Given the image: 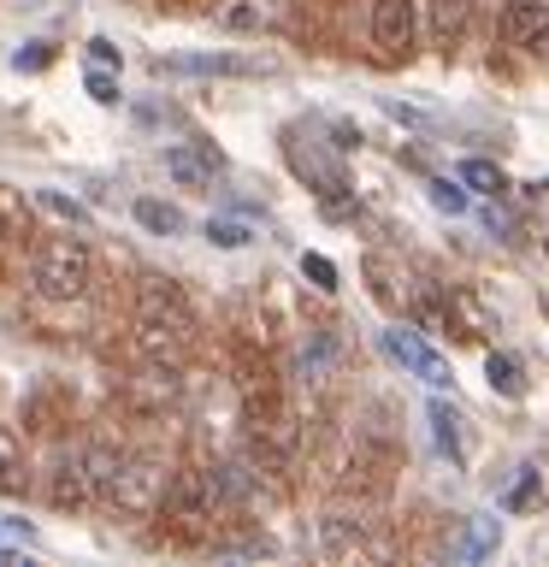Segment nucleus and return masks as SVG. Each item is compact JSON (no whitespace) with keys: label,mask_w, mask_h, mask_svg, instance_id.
<instances>
[{"label":"nucleus","mask_w":549,"mask_h":567,"mask_svg":"<svg viewBox=\"0 0 549 567\" xmlns=\"http://www.w3.org/2000/svg\"><path fill=\"white\" fill-rule=\"evenodd\" d=\"M213 503H219V496H213L207 473H177V478H166L154 514H159V526H166L172 538L195 544V538H207V526H213Z\"/></svg>","instance_id":"1"},{"label":"nucleus","mask_w":549,"mask_h":567,"mask_svg":"<svg viewBox=\"0 0 549 567\" xmlns=\"http://www.w3.org/2000/svg\"><path fill=\"white\" fill-rule=\"evenodd\" d=\"M35 290L48 301H77L89 290V278H95V255H89L83 237H53L42 255H35Z\"/></svg>","instance_id":"2"},{"label":"nucleus","mask_w":549,"mask_h":567,"mask_svg":"<svg viewBox=\"0 0 549 567\" xmlns=\"http://www.w3.org/2000/svg\"><path fill=\"white\" fill-rule=\"evenodd\" d=\"M136 319L142 326H159V331H172V337H195V308H189V296L177 290L172 278H142L136 284Z\"/></svg>","instance_id":"3"},{"label":"nucleus","mask_w":549,"mask_h":567,"mask_svg":"<svg viewBox=\"0 0 549 567\" xmlns=\"http://www.w3.org/2000/svg\"><path fill=\"white\" fill-rule=\"evenodd\" d=\"M419 35V7L414 0H372V42L384 60H407Z\"/></svg>","instance_id":"4"},{"label":"nucleus","mask_w":549,"mask_h":567,"mask_svg":"<svg viewBox=\"0 0 549 567\" xmlns=\"http://www.w3.org/2000/svg\"><path fill=\"white\" fill-rule=\"evenodd\" d=\"M384 349H390V361H402L407 372H414V379H425V384H449V367H443L414 331H402V326H396V331H384Z\"/></svg>","instance_id":"5"},{"label":"nucleus","mask_w":549,"mask_h":567,"mask_svg":"<svg viewBox=\"0 0 549 567\" xmlns=\"http://www.w3.org/2000/svg\"><path fill=\"white\" fill-rule=\"evenodd\" d=\"M543 24H549V7H543V0H508L503 18H496V35H503L508 48H531Z\"/></svg>","instance_id":"6"},{"label":"nucleus","mask_w":549,"mask_h":567,"mask_svg":"<svg viewBox=\"0 0 549 567\" xmlns=\"http://www.w3.org/2000/svg\"><path fill=\"white\" fill-rule=\"evenodd\" d=\"M159 491H166V473L148 467V461H124L113 503H118V508H154V503H159Z\"/></svg>","instance_id":"7"},{"label":"nucleus","mask_w":549,"mask_h":567,"mask_svg":"<svg viewBox=\"0 0 549 567\" xmlns=\"http://www.w3.org/2000/svg\"><path fill=\"white\" fill-rule=\"evenodd\" d=\"M77 461H83V478H89V491H95L101 503H113V491H118V473H124V455L113 450V443H89V450H83Z\"/></svg>","instance_id":"8"},{"label":"nucleus","mask_w":549,"mask_h":567,"mask_svg":"<svg viewBox=\"0 0 549 567\" xmlns=\"http://www.w3.org/2000/svg\"><path fill=\"white\" fill-rule=\"evenodd\" d=\"M425 24H432V35L443 48H455L473 24V0H425Z\"/></svg>","instance_id":"9"},{"label":"nucleus","mask_w":549,"mask_h":567,"mask_svg":"<svg viewBox=\"0 0 549 567\" xmlns=\"http://www.w3.org/2000/svg\"><path fill=\"white\" fill-rule=\"evenodd\" d=\"M48 496H53V508H83V503H95V491H89V478H83V461H60V467H53Z\"/></svg>","instance_id":"10"},{"label":"nucleus","mask_w":549,"mask_h":567,"mask_svg":"<svg viewBox=\"0 0 549 567\" xmlns=\"http://www.w3.org/2000/svg\"><path fill=\"white\" fill-rule=\"evenodd\" d=\"M213 166H219V159H201V154H189V148H166V172H172L177 189H207L213 184Z\"/></svg>","instance_id":"11"},{"label":"nucleus","mask_w":549,"mask_h":567,"mask_svg":"<svg viewBox=\"0 0 549 567\" xmlns=\"http://www.w3.org/2000/svg\"><path fill=\"white\" fill-rule=\"evenodd\" d=\"M290 166H296L301 177H313V184H319V195H343V189H349V184H343V172H336V166H325L319 154H308L296 136H290Z\"/></svg>","instance_id":"12"},{"label":"nucleus","mask_w":549,"mask_h":567,"mask_svg":"<svg viewBox=\"0 0 549 567\" xmlns=\"http://www.w3.org/2000/svg\"><path fill=\"white\" fill-rule=\"evenodd\" d=\"M432 432H437V450L460 467V461H467V450H460V420H455L449 402H432Z\"/></svg>","instance_id":"13"},{"label":"nucleus","mask_w":549,"mask_h":567,"mask_svg":"<svg viewBox=\"0 0 549 567\" xmlns=\"http://www.w3.org/2000/svg\"><path fill=\"white\" fill-rule=\"evenodd\" d=\"M460 189H478V195H503V166H490V159H460Z\"/></svg>","instance_id":"14"},{"label":"nucleus","mask_w":549,"mask_h":567,"mask_svg":"<svg viewBox=\"0 0 549 567\" xmlns=\"http://www.w3.org/2000/svg\"><path fill=\"white\" fill-rule=\"evenodd\" d=\"M549 496V478H543V467H520V485L508 491V508L514 514H531Z\"/></svg>","instance_id":"15"},{"label":"nucleus","mask_w":549,"mask_h":567,"mask_svg":"<svg viewBox=\"0 0 549 567\" xmlns=\"http://www.w3.org/2000/svg\"><path fill=\"white\" fill-rule=\"evenodd\" d=\"M485 379H490V390H503V396H526V372H520V361H514V354H490V361H485Z\"/></svg>","instance_id":"16"},{"label":"nucleus","mask_w":549,"mask_h":567,"mask_svg":"<svg viewBox=\"0 0 549 567\" xmlns=\"http://www.w3.org/2000/svg\"><path fill=\"white\" fill-rule=\"evenodd\" d=\"M136 219L148 225L154 237H177V230H184V213L166 207V202H136Z\"/></svg>","instance_id":"17"},{"label":"nucleus","mask_w":549,"mask_h":567,"mask_svg":"<svg viewBox=\"0 0 549 567\" xmlns=\"http://www.w3.org/2000/svg\"><path fill=\"white\" fill-rule=\"evenodd\" d=\"M219 24L225 30H260L266 24V7H260V0H237V7L219 12Z\"/></svg>","instance_id":"18"},{"label":"nucleus","mask_w":549,"mask_h":567,"mask_svg":"<svg viewBox=\"0 0 549 567\" xmlns=\"http://www.w3.org/2000/svg\"><path fill=\"white\" fill-rule=\"evenodd\" d=\"M432 189V207L437 213H467V189H460V177L449 184V177H437V184H425Z\"/></svg>","instance_id":"19"},{"label":"nucleus","mask_w":549,"mask_h":567,"mask_svg":"<svg viewBox=\"0 0 549 567\" xmlns=\"http://www.w3.org/2000/svg\"><path fill=\"white\" fill-rule=\"evenodd\" d=\"M366 278H372V296H379L384 308H396V284H390V266H384L379 255L366 260Z\"/></svg>","instance_id":"20"},{"label":"nucleus","mask_w":549,"mask_h":567,"mask_svg":"<svg viewBox=\"0 0 549 567\" xmlns=\"http://www.w3.org/2000/svg\"><path fill=\"white\" fill-rule=\"evenodd\" d=\"M301 272L313 278V290H336V266L325 255H301Z\"/></svg>","instance_id":"21"},{"label":"nucleus","mask_w":549,"mask_h":567,"mask_svg":"<svg viewBox=\"0 0 549 567\" xmlns=\"http://www.w3.org/2000/svg\"><path fill=\"white\" fill-rule=\"evenodd\" d=\"M207 237L219 243V248H242V243H248V225H237V219H213Z\"/></svg>","instance_id":"22"},{"label":"nucleus","mask_w":549,"mask_h":567,"mask_svg":"<svg viewBox=\"0 0 549 567\" xmlns=\"http://www.w3.org/2000/svg\"><path fill=\"white\" fill-rule=\"evenodd\" d=\"M490 544H496V520H473V532H467V556H485Z\"/></svg>","instance_id":"23"},{"label":"nucleus","mask_w":549,"mask_h":567,"mask_svg":"<svg viewBox=\"0 0 549 567\" xmlns=\"http://www.w3.org/2000/svg\"><path fill=\"white\" fill-rule=\"evenodd\" d=\"M42 207H48V213H65L71 225H83V207H77V202H65V195H53V189H42Z\"/></svg>","instance_id":"24"},{"label":"nucleus","mask_w":549,"mask_h":567,"mask_svg":"<svg viewBox=\"0 0 549 567\" xmlns=\"http://www.w3.org/2000/svg\"><path fill=\"white\" fill-rule=\"evenodd\" d=\"M89 95H95V101H118V83L106 78V71H89Z\"/></svg>","instance_id":"25"},{"label":"nucleus","mask_w":549,"mask_h":567,"mask_svg":"<svg viewBox=\"0 0 549 567\" xmlns=\"http://www.w3.org/2000/svg\"><path fill=\"white\" fill-rule=\"evenodd\" d=\"M18 485H24V473H18V467H12V461H7V455H0V496H12Z\"/></svg>","instance_id":"26"},{"label":"nucleus","mask_w":549,"mask_h":567,"mask_svg":"<svg viewBox=\"0 0 549 567\" xmlns=\"http://www.w3.org/2000/svg\"><path fill=\"white\" fill-rule=\"evenodd\" d=\"M48 60H53V53H48V42H35L30 53H18V71H24V65L35 71V65H48Z\"/></svg>","instance_id":"27"},{"label":"nucleus","mask_w":549,"mask_h":567,"mask_svg":"<svg viewBox=\"0 0 549 567\" xmlns=\"http://www.w3.org/2000/svg\"><path fill=\"white\" fill-rule=\"evenodd\" d=\"M414 319H419V326H425V331H443V313L432 308V301H419V308H414Z\"/></svg>","instance_id":"28"},{"label":"nucleus","mask_w":549,"mask_h":567,"mask_svg":"<svg viewBox=\"0 0 549 567\" xmlns=\"http://www.w3.org/2000/svg\"><path fill=\"white\" fill-rule=\"evenodd\" d=\"M89 53H95V65H113V60H118L113 42H89Z\"/></svg>","instance_id":"29"},{"label":"nucleus","mask_w":549,"mask_h":567,"mask_svg":"<svg viewBox=\"0 0 549 567\" xmlns=\"http://www.w3.org/2000/svg\"><path fill=\"white\" fill-rule=\"evenodd\" d=\"M531 48H538V53H549V24L538 30V42H531Z\"/></svg>","instance_id":"30"},{"label":"nucleus","mask_w":549,"mask_h":567,"mask_svg":"<svg viewBox=\"0 0 549 567\" xmlns=\"http://www.w3.org/2000/svg\"><path fill=\"white\" fill-rule=\"evenodd\" d=\"M0 237H7V219H0Z\"/></svg>","instance_id":"31"}]
</instances>
